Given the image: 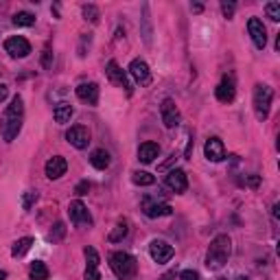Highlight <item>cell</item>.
Here are the masks:
<instances>
[{
    "instance_id": "44dd1931",
    "label": "cell",
    "mask_w": 280,
    "mask_h": 280,
    "mask_svg": "<svg viewBox=\"0 0 280 280\" xmlns=\"http://www.w3.org/2000/svg\"><path fill=\"white\" fill-rule=\"evenodd\" d=\"M72 114H75V110H72V105H70V103H57V105H55V110H53V116H55V121H57L59 125L70 123Z\"/></svg>"
},
{
    "instance_id": "5b68a950",
    "label": "cell",
    "mask_w": 280,
    "mask_h": 280,
    "mask_svg": "<svg viewBox=\"0 0 280 280\" xmlns=\"http://www.w3.org/2000/svg\"><path fill=\"white\" fill-rule=\"evenodd\" d=\"M149 254L153 258V263L164 265V263H169L173 258L175 250H173V245L169 241H164V239H153L151 245H149Z\"/></svg>"
},
{
    "instance_id": "7a4b0ae2",
    "label": "cell",
    "mask_w": 280,
    "mask_h": 280,
    "mask_svg": "<svg viewBox=\"0 0 280 280\" xmlns=\"http://www.w3.org/2000/svg\"><path fill=\"white\" fill-rule=\"evenodd\" d=\"M232 254V241L228 235H217L208 245V252H206V267L210 271H217L225 267L228 258Z\"/></svg>"
},
{
    "instance_id": "7dc6e473",
    "label": "cell",
    "mask_w": 280,
    "mask_h": 280,
    "mask_svg": "<svg viewBox=\"0 0 280 280\" xmlns=\"http://www.w3.org/2000/svg\"><path fill=\"white\" fill-rule=\"evenodd\" d=\"M235 280H250V278H248V276H237Z\"/></svg>"
},
{
    "instance_id": "1f68e13d",
    "label": "cell",
    "mask_w": 280,
    "mask_h": 280,
    "mask_svg": "<svg viewBox=\"0 0 280 280\" xmlns=\"http://www.w3.org/2000/svg\"><path fill=\"white\" fill-rule=\"evenodd\" d=\"M90 42H92V35H90V33H83V35H81V42H79V57H85V55H88Z\"/></svg>"
},
{
    "instance_id": "4316f807",
    "label": "cell",
    "mask_w": 280,
    "mask_h": 280,
    "mask_svg": "<svg viewBox=\"0 0 280 280\" xmlns=\"http://www.w3.org/2000/svg\"><path fill=\"white\" fill-rule=\"evenodd\" d=\"M66 223L64 221H57L55 225H53V230L49 232V241L51 243H59V241H64V237H66Z\"/></svg>"
},
{
    "instance_id": "d4e9b609",
    "label": "cell",
    "mask_w": 280,
    "mask_h": 280,
    "mask_svg": "<svg viewBox=\"0 0 280 280\" xmlns=\"http://www.w3.org/2000/svg\"><path fill=\"white\" fill-rule=\"evenodd\" d=\"M131 182L136 186H153L156 184V175H151V173H147V171H136L134 175H131Z\"/></svg>"
},
{
    "instance_id": "5bb4252c",
    "label": "cell",
    "mask_w": 280,
    "mask_h": 280,
    "mask_svg": "<svg viewBox=\"0 0 280 280\" xmlns=\"http://www.w3.org/2000/svg\"><path fill=\"white\" fill-rule=\"evenodd\" d=\"M44 171H46V177L49 179H59L62 175H66V171H68V162H66L64 156H53V158H49Z\"/></svg>"
},
{
    "instance_id": "83f0119b",
    "label": "cell",
    "mask_w": 280,
    "mask_h": 280,
    "mask_svg": "<svg viewBox=\"0 0 280 280\" xmlns=\"http://www.w3.org/2000/svg\"><path fill=\"white\" fill-rule=\"evenodd\" d=\"M143 35H145V42L151 44V22H149V5H143Z\"/></svg>"
},
{
    "instance_id": "4fadbf2b",
    "label": "cell",
    "mask_w": 280,
    "mask_h": 280,
    "mask_svg": "<svg viewBox=\"0 0 280 280\" xmlns=\"http://www.w3.org/2000/svg\"><path fill=\"white\" fill-rule=\"evenodd\" d=\"M235 95H237L235 79H232L230 75H223V79L219 81V85L215 88L217 101H221V103H232V101H235Z\"/></svg>"
},
{
    "instance_id": "8fae6325",
    "label": "cell",
    "mask_w": 280,
    "mask_h": 280,
    "mask_svg": "<svg viewBox=\"0 0 280 280\" xmlns=\"http://www.w3.org/2000/svg\"><path fill=\"white\" fill-rule=\"evenodd\" d=\"M105 72H108V79L112 83H116V85H121V88H125V92L127 95H131V83H129V79H127V75H125V70L118 66L114 59L112 62H108V66H105Z\"/></svg>"
},
{
    "instance_id": "603a6c76",
    "label": "cell",
    "mask_w": 280,
    "mask_h": 280,
    "mask_svg": "<svg viewBox=\"0 0 280 280\" xmlns=\"http://www.w3.org/2000/svg\"><path fill=\"white\" fill-rule=\"evenodd\" d=\"M127 232H129V223L123 219V221H118V223H116V228L110 232L108 241H110V243H118V241H123V239L127 237Z\"/></svg>"
},
{
    "instance_id": "7bdbcfd3",
    "label": "cell",
    "mask_w": 280,
    "mask_h": 280,
    "mask_svg": "<svg viewBox=\"0 0 280 280\" xmlns=\"http://www.w3.org/2000/svg\"><path fill=\"white\" fill-rule=\"evenodd\" d=\"M191 156H193V140L189 143V147H186V151H184V158L186 160H191Z\"/></svg>"
},
{
    "instance_id": "e0dca14e",
    "label": "cell",
    "mask_w": 280,
    "mask_h": 280,
    "mask_svg": "<svg viewBox=\"0 0 280 280\" xmlns=\"http://www.w3.org/2000/svg\"><path fill=\"white\" fill-rule=\"evenodd\" d=\"M75 92H77V97L81 99L83 103H88V105H97L99 103V85L95 81L79 83Z\"/></svg>"
},
{
    "instance_id": "3957f363",
    "label": "cell",
    "mask_w": 280,
    "mask_h": 280,
    "mask_svg": "<svg viewBox=\"0 0 280 280\" xmlns=\"http://www.w3.org/2000/svg\"><path fill=\"white\" fill-rule=\"evenodd\" d=\"M110 267L118 280H134L138 274V261L131 254H127V252H112Z\"/></svg>"
},
{
    "instance_id": "277c9868",
    "label": "cell",
    "mask_w": 280,
    "mask_h": 280,
    "mask_svg": "<svg viewBox=\"0 0 280 280\" xmlns=\"http://www.w3.org/2000/svg\"><path fill=\"white\" fill-rule=\"evenodd\" d=\"M271 99H274V90L265 83H258L254 88V112L258 121H267L269 108H271Z\"/></svg>"
},
{
    "instance_id": "7c38bea8",
    "label": "cell",
    "mask_w": 280,
    "mask_h": 280,
    "mask_svg": "<svg viewBox=\"0 0 280 280\" xmlns=\"http://www.w3.org/2000/svg\"><path fill=\"white\" fill-rule=\"evenodd\" d=\"M248 31H250V35H252V42H254V46L263 51L265 46H267V29H265L263 20L250 18L248 20Z\"/></svg>"
},
{
    "instance_id": "ab89813d",
    "label": "cell",
    "mask_w": 280,
    "mask_h": 280,
    "mask_svg": "<svg viewBox=\"0 0 280 280\" xmlns=\"http://www.w3.org/2000/svg\"><path fill=\"white\" fill-rule=\"evenodd\" d=\"M175 160H177V156H175V153H171L169 160H166V162H162V164L158 166V171H169V166H171V164H175Z\"/></svg>"
},
{
    "instance_id": "74e56055",
    "label": "cell",
    "mask_w": 280,
    "mask_h": 280,
    "mask_svg": "<svg viewBox=\"0 0 280 280\" xmlns=\"http://www.w3.org/2000/svg\"><path fill=\"white\" fill-rule=\"evenodd\" d=\"M245 184L250 186V189H256L258 184H261V175H256V173H252V175L245 177Z\"/></svg>"
},
{
    "instance_id": "ffe728a7",
    "label": "cell",
    "mask_w": 280,
    "mask_h": 280,
    "mask_svg": "<svg viewBox=\"0 0 280 280\" xmlns=\"http://www.w3.org/2000/svg\"><path fill=\"white\" fill-rule=\"evenodd\" d=\"M110 153L105 151V149H95L90 153V164L95 166V169H99V171H105L110 166Z\"/></svg>"
},
{
    "instance_id": "b9f144b4",
    "label": "cell",
    "mask_w": 280,
    "mask_h": 280,
    "mask_svg": "<svg viewBox=\"0 0 280 280\" xmlns=\"http://www.w3.org/2000/svg\"><path fill=\"white\" fill-rule=\"evenodd\" d=\"M175 269H171V271H166V274H162V276H160V280H175Z\"/></svg>"
},
{
    "instance_id": "ac0fdd59",
    "label": "cell",
    "mask_w": 280,
    "mask_h": 280,
    "mask_svg": "<svg viewBox=\"0 0 280 280\" xmlns=\"http://www.w3.org/2000/svg\"><path fill=\"white\" fill-rule=\"evenodd\" d=\"M129 75L136 79V83L140 85H147L151 81V72H149V66L143 59H134V62L129 64Z\"/></svg>"
},
{
    "instance_id": "e575fe53",
    "label": "cell",
    "mask_w": 280,
    "mask_h": 280,
    "mask_svg": "<svg viewBox=\"0 0 280 280\" xmlns=\"http://www.w3.org/2000/svg\"><path fill=\"white\" fill-rule=\"evenodd\" d=\"M88 191H90V182H88V179H83V182H79V184L75 186V193H77V195H88Z\"/></svg>"
},
{
    "instance_id": "484cf974",
    "label": "cell",
    "mask_w": 280,
    "mask_h": 280,
    "mask_svg": "<svg viewBox=\"0 0 280 280\" xmlns=\"http://www.w3.org/2000/svg\"><path fill=\"white\" fill-rule=\"evenodd\" d=\"M11 22L16 26H33V24H35V16H33L31 11H18L16 16H13Z\"/></svg>"
},
{
    "instance_id": "2e32d148",
    "label": "cell",
    "mask_w": 280,
    "mask_h": 280,
    "mask_svg": "<svg viewBox=\"0 0 280 280\" xmlns=\"http://www.w3.org/2000/svg\"><path fill=\"white\" fill-rule=\"evenodd\" d=\"M166 186H169L173 193H184L189 189V177H186V173L182 169H173V171H169V175H166Z\"/></svg>"
},
{
    "instance_id": "ee69618b",
    "label": "cell",
    "mask_w": 280,
    "mask_h": 280,
    "mask_svg": "<svg viewBox=\"0 0 280 280\" xmlns=\"http://www.w3.org/2000/svg\"><path fill=\"white\" fill-rule=\"evenodd\" d=\"M191 9L195 11V13H202L204 11V5H199V3H195V5H191Z\"/></svg>"
},
{
    "instance_id": "d590c367",
    "label": "cell",
    "mask_w": 280,
    "mask_h": 280,
    "mask_svg": "<svg viewBox=\"0 0 280 280\" xmlns=\"http://www.w3.org/2000/svg\"><path fill=\"white\" fill-rule=\"evenodd\" d=\"M83 278L85 280H101V274H99V269H95V267H85Z\"/></svg>"
},
{
    "instance_id": "ba28073f",
    "label": "cell",
    "mask_w": 280,
    "mask_h": 280,
    "mask_svg": "<svg viewBox=\"0 0 280 280\" xmlns=\"http://www.w3.org/2000/svg\"><path fill=\"white\" fill-rule=\"evenodd\" d=\"M68 217H70V221L75 223V225H92V217H90V212L88 208H85V204L81 202V199H75V202H70L68 206Z\"/></svg>"
},
{
    "instance_id": "d6a6232c",
    "label": "cell",
    "mask_w": 280,
    "mask_h": 280,
    "mask_svg": "<svg viewBox=\"0 0 280 280\" xmlns=\"http://www.w3.org/2000/svg\"><path fill=\"white\" fill-rule=\"evenodd\" d=\"M265 11H267V18L269 20H274V22H278V20H280V3H267Z\"/></svg>"
},
{
    "instance_id": "4dcf8cb0",
    "label": "cell",
    "mask_w": 280,
    "mask_h": 280,
    "mask_svg": "<svg viewBox=\"0 0 280 280\" xmlns=\"http://www.w3.org/2000/svg\"><path fill=\"white\" fill-rule=\"evenodd\" d=\"M37 202V191H26L22 195V210H31V206Z\"/></svg>"
},
{
    "instance_id": "f6af8a7d",
    "label": "cell",
    "mask_w": 280,
    "mask_h": 280,
    "mask_svg": "<svg viewBox=\"0 0 280 280\" xmlns=\"http://www.w3.org/2000/svg\"><path fill=\"white\" fill-rule=\"evenodd\" d=\"M123 35H125V31H123V29H118V31H116V39H121Z\"/></svg>"
},
{
    "instance_id": "52a82bcc",
    "label": "cell",
    "mask_w": 280,
    "mask_h": 280,
    "mask_svg": "<svg viewBox=\"0 0 280 280\" xmlns=\"http://www.w3.org/2000/svg\"><path fill=\"white\" fill-rule=\"evenodd\" d=\"M143 212L149 219H158V217H169L173 208L166 202H158L156 197H143Z\"/></svg>"
},
{
    "instance_id": "f1b7e54d",
    "label": "cell",
    "mask_w": 280,
    "mask_h": 280,
    "mask_svg": "<svg viewBox=\"0 0 280 280\" xmlns=\"http://www.w3.org/2000/svg\"><path fill=\"white\" fill-rule=\"evenodd\" d=\"M83 20H88V22L92 24H97L99 22V18H101V13H99V9L95 5H83Z\"/></svg>"
},
{
    "instance_id": "836d02e7",
    "label": "cell",
    "mask_w": 280,
    "mask_h": 280,
    "mask_svg": "<svg viewBox=\"0 0 280 280\" xmlns=\"http://www.w3.org/2000/svg\"><path fill=\"white\" fill-rule=\"evenodd\" d=\"M235 9H237V5H235V3H228V0H223V3H221V11H223V18L232 20V18H235Z\"/></svg>"
},
{
    "instance_id": "cb8c5ba5",
    "label": "cell",
    "mask_w": 280,
    "mask_h": 280,
    "mask_svg": "<svg viewBox=\"0 0 280 280\" xmlns=\"http://www.w3.org/2000/svg\"><path fill=\"white\" fill-rule=\"evenodd\" d=\"M29 274H31V280H49V267L42 261H35L31 263Z\"/></svg>"
},
{
    "instance_id": "9c48e42d",
    "label": "cell",
    "mask_w": 280,
    "mask_h": 280,
    "mask_svg": "<svg viewBox=\"0 0 280 280\" xmlns=\"http://www.w3.org/2000/svg\"><path fill=\"white\" fill-rule=\"evenodd\" d=\"M160 114H162V123L169 129H175L179 125V121H182L177 105H175V101H171V99H164L162 101V105H160Z\"/></svg>"
},
{
    "instance_id": "6da1fadb",
    "label": "cell",
    "mask_w": 280,
    "mask_h": 280,
    "mask_svg": "<svg viewBox=\"0 0 280 280\" xmlns=\"http://www.w3.org/2000/svg\"><path fill=\"white\" fill-rule=\"evenodd\" d=\"M22 121H24V103H22V97L16 95L11 99V103L7 105L3 121H0V131H3L5 143H13L18 138L20 129H22Z\"/></svg>"
},
{
    "instance_id": "f546056e",
    "label": "cell",
    "mask_w": 280,
    "mask_h": 280,
    "mask_svg": "<svg viewBox=\"0 0 280 280\" xmlns=\"http://www.w3.org/2000/svg\"><path fill=\"white\" fill-rule=\"evenodd\" d=\"M83 254H85V261H88V267L99 269V263H101V258H99V252L95 248H85Z\"/></svg>"
},
{
    "instance_id": "60d3db41",
    "label": "cell",
    "mask_w": 280,
    "mask_h": 280,
    "mask_svg": "<svg viewBox=\"0 0 280 280\" xmlns=\"http://www.w3.org/2000/svg\"><path fill=\"white\" fill-rule=\"evenodd\" d=\"M7 95H9V88H7L5 83H0V103H3L5 99H7Z\"/></svg>"
},
{
    "instance_id": "7402d4cb",
    "label": "cell",
    "mask_w": 280,
    "mask_h": 280,
    "mask_svg": "<svg viewBox=\"0 0 280 280\" xmlns=\"http://www.w3.org/2000/svg\"><path fill=\"white\" fill-rule=\"evenodd\" d=\"M31 245H33V239H31V237L18 239V241L13 243V248H11V256H13V258H20V256H24L26 252L31 250Z\"/></svg>"
},
{
    "instance_id": "bcb514c9",
    "label": "cell",
    "mask_w": 280,
    "mask_h": 280,
    "mask_svg": "<svg viewBox=\"0 0 280 280\" xmlns=\"http://www.w3.org/2000/svg\"><path fill=\"white\" fill-rule=\"evenodd\" d=\"M7 276H9V274H7L5 269H0V280H7Z\"/></svg>"
},
{
    "instance_id": "8992f818",
    "label": "cell",
    "mask_w": 280,
    "mask_h": 280,
    "mask_svg": "<svg viewBox=\"0 0 280 280\" xmlns=\"http://www.w3.org/2000/svg\"><path fill=\"white\" fill-rule=\"evenodd\" d=\"M5 51L9 53L13 59H24L31 55V44H29V39L22 35H13L9 39H5Z\"/></svg>"
},
{
    "instance_id": "8d00e7d4",
    "label": "cell",
    "mask_w": 280,
    "mask_h": 280,
    "mask_svg": "<svg viewBox=\"0 0 280 280\" xmlns=\"http://www.w3.org/2000/svg\"><path fill=\"white\" fill-rule=\"evenodd\" d=\"M179 280H199V274L195 269H184L182 274H179Z\"/></svg>"
},
{
    "instance_id": "9a60e30c",
    "label": "cell",
    "mask_w": 280,
    "mask_h": 280,
    "mask_svg": "<svg viewBox=\"0 0 280 280\" xmlns=\"http://www.w3.org/2000/svg\"><path fill=\"white\" fill-rule=\"evenodd\" d=\"M204 153H206V158H208L210 162H221V160H225V147L221 143V138L212 136V138L206 140Z\"/></svg>"
},
{
    "instance_id": "d6986e66",
    "label": "cell",
    "mask_w": 280,
    "mask_h": 280,
    "mask_svg": "<svg viewBox=\"0 0 280 280\" xmlns=\"http://www.w3.org/2000/svg\"><path fill=\"white\" fill-rule=\"evenodd\" d=\"M158 156H160V147H158V143H151V140H147V143H143V145L138 147V160H140L143 164H151Z\"/></svg>"
},
{
    "instance_id": "f35d334b",
    "label": "cell",
    "mask_w": 280,
    "mask_h": 280,
    "mask_svg": "<svg viewBox=\"0 0 280 280\" xmlns=\"http://www.w3.org/2000/svg\"><path fill=\"white\" fill-rule=\"evenodd\" d=\"M51 64H53V53H51V49H46L42 55V66L44 68H51Z\"/></svg>"
},
{
    "instance_id": "30bf717a",
    "label": "cell",
    "mask_w": 280,
    "mask_h": 280,
    "mask_svg": "<svg viewBox=\"0 0 280 280\" xmlns=\"http://www.w3.org/2000/svg\"><path fill=\"white\" fill-rule=\"evenodd\" d=\"M66 140L75 147V149H85L90 145V131L85 125H72V127L66 131Z\"/></svg>"
}]
</instances>
